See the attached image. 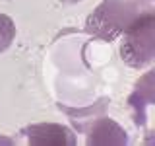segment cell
Returning <instances> with one entry per match:
<instances>
[{
	"label": "cell",
	"instance_id": "obj_1",
	"mask_svg": "<svg viewBox=\"0 0 155 146\" xmlns=\"http://www.w3.org/2000/svg\"><path fill=\"white\" fill-rule=\"evenodd\" d=\"M153 6L147 0H103L87 18L85 29L97 39L114 41Z\"/></svg>",
	"mask_w": 155,
	"mask_h": 146
},
{
	"label": "cell",
	"instance_id": "obj_2",
	"mask_svg": "<svg viewBox=\"0 0 155 146\" xmlns=\"http://www.w3.org/2000/svg\"><path fill=\"white\" fill-rule=\"evenodd\" d=\"M155 57V14L147 10L122 33L120 58L132 68H143Z\"/></svg>",
	"mask_w": 155,
	"mask_h": 146
},
{
	"label": "cell",
	"instance_id": "obj_3",
	"mask_svg": "<svg viewBox=\"0 0 155 146\" xmlns=\"http://www.w3.org/2000/svg\"><path fill=\"white\" fill-rule=\"evenodd\" d=\"M23 134H25L27 144H62V146L76 144V136L72 134V130L54 123L27 127Z\"/></svg>",
	"mask_w": 155,
	"mask_h": 146
},
{
	"label": "cell",
	"instance_id": "obj_4",
	"mask_svg": "<svg viewBox=\"0 0 155 146\" xmlns=\"http://www.w3.org/2000/svg\"><path fill=\"white\" fill-rule=\"evenodd\" d=\"M126 130L113 119L101 117L87 133V144H126Z\"/></svg>",
	"mask_w": 155,
	"mask_h": 146
},
{
	"label": "cell",
	"instance_id": "obj_5",
	"mask_svg": "<svg viewBox=\"0 0 155 146\" xmlns=\"http://www.w3.org/2000/svg\"><path fill=\"white\" fill-rule=\"evenodd\" d=\"M130 105L136 109V123H143L145 107L153 105V74L151 72H147L136 84L134 94L130 96Z\"/></svg>",
	"mask_w": 155,
	"mask_h": 146
},
{
	"label": "cell",
	"instance_id": "obj_6",
	"mask_svg": "<svg viewBox=\"0 0 155 146\" xmlns=\"http://www.w3.org/2000/svg\"><path fill=\"white\" fill-rule=\"evenodd\" d=\"M14 37H16V26H14L12 18L6 14H0V53L12 45Z\"/></svg>",
	"mask_w": 155,
	"mask_h": 146
},
{
	"label": "cell",
	"instance_id": "obj_7",
	"mask_svg": "<svg viewBox=\"0 0 155 146\" xmlns=\"http://www.w3.org/2000/svg\"><path fill=\"white\" fill-rule=\"evenodd\" d=\"M60 2H66V4H74V2H80V0H60Z\"/></svg>",
	"mask_w": 155,
	"mask_h": 146
}]
</instances>
